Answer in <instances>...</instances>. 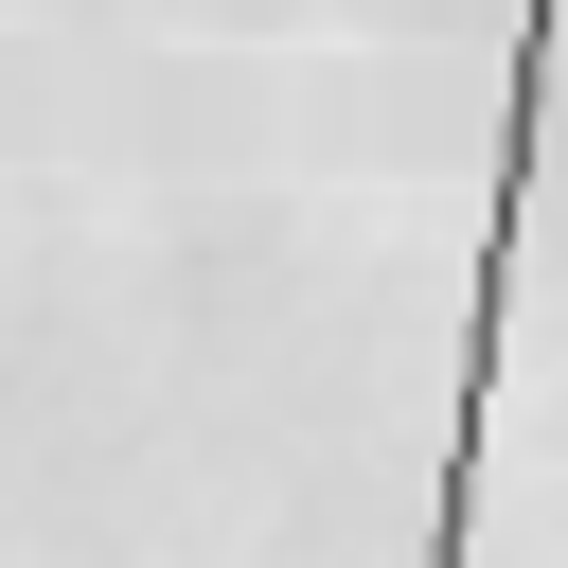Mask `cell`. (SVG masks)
Instances as JSON below:
<instances>
[{"label":"cell","mask_w":568,"mask_h":568,"mask_svg":"<svg viewBox=\"0 0 568 568\" xmlns=\"http://www.w3.org/2000/svg\"><path fill=\"white\" fill-rule=\"evenodd\" d=\"M550 18H568V0H515V71H497V213H479V302H462V408H444V479H426V568L479 550V462H497V302H515V231H532Z\"/></svg>","instance_id":"cell-1"}]
</instances>
